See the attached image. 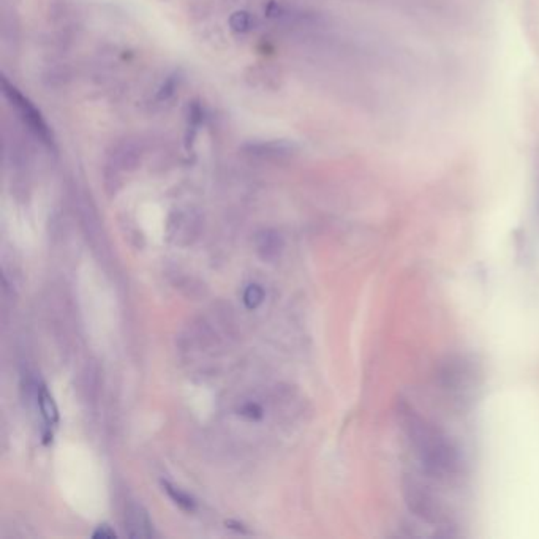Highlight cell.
I'll list each match as a JSON object with an SVG mask.
<instances>
[{"label":"cell","instance_id":"obj_13","mask_svg":"<svg viewBox=\"0 0 539 539\" xmlns=\"http://www.w3.org/2000/svg\"><path fill=\"white\" fill-rule=\"evenodd\" d=\"M201 115H202V111L200 108L198 103H193L190 106V114H188V129H187V141L185 143H191L195 139V135L196 131H198L200 125H201Z\"/></svg>","mask_w":539,"mask_h":539},{"label":"cell","instance_id":"obj_6","mask_svg":"<svg viewBox=\"0 0 539 539\" xmlns=\"http://www.w3.org/2000/svg\"><path fill=\"white\" fill-rule=\"evenodd\" d=\"M255 247L264 261H275L280 258L285 243H283V237L278 231L268 228L258 231L255 236Z\"/></svg>","mask_w":539,"mask_h":539},{"label":"cell","instance_id":"obj_1","mask_svg":"<svg viewBox=\"0 0 539 539\" xmlns=\"http://www.w3.org/2000/svg\"><path fill=\"white\" fill-rule=\"evenodd\" d=\"M399 416L415 454L428 473L440 479L454 478L460 473L459 449L442 428L416 413L408 405L399 408Z\"/></svg>","mask_w":539,"mask_h":539},{"label":"cell","instance_id":"obj_16","mask_svg":"<svg viewBox=\"0 0 539 539\" xmlns=\"http://www.w3.org/2000/svg\"><path fill=\"white\" fill-rule=\"evenodd\" d=\"M241 415L248 417V419H261L263 417V410L258 403L248 402L241 408Z\"/></svg>","mask_w":539,"mask_h":539},{"label":"cell","instance_id":"obj_15","mask_svg":"<svg viewBox=\"0 0 539 539\" xmlns=\"http://www.w3.org/2000/svg\"><path fill=\"white\" fill-rule=\"evenodd\" d=\"M176 89H177V81H176V78L172 77V78L168 79L163 86H161V89L159 90V95H156V100L166 102L168 98L174 94V90Z\"/></svg>","mask_w":539,"mask_h":539},{"label":"cell","instance_id":"obj_5","mask_svg":"<svg viewBox=\"0 0 539 539\" xmlns=\"http://www.w3.org/2000/svg\"><path fill=\"white\" fill-rule=\"evenodd\" d=\"M125 530L130 538H152L154 525L141 504L131 503L125 509Z\"/></svg>","mask_w":539,"mask_h":539},{"label":"cell","instance_id":"obj_12","mask_svg":"<svg viewBox=\"0 0 539 539\" xmlns=\"http://www.w3.org/2000/svg\"><path fill=\"white\" fill-rule=\"evenodd\" d=\"M230 26H231V31L246 33L248 31H252L253 19H252V16L247 13V11H237V13L231 16Z\"/></svg>","mask_w":539,"mask_h":539},{"label":"cell","instance_id":"obj_8","mask_svg":"<svg viewBox=\"0 0 539 539\" xmlns=\"http://www.w3.org/2000/svg\"><path fill=\"white\" fill-rule=\"evenodd\" d=\"M296 146L289 141L283 139H274V141H258L250 143L246 146L247 154L255 156H263V159H283L294 152Z\"/></svg>","mask_w":539,"mask_h":539},{"label":"cell","instance_id":"obj_7","mask_svg":"<svg viewBox=\"0 0 539 539\" xmlns=\"http://www.w3.org/2000/svg\"><path fill=\"white\" fill-rule=\"evenodd\" d=\"M138 144L133 141H122L114 149V152L109 156L108 168H111L113 174L130 171L131 168H135L138 161Z\"/></svg>","mask_w":539,"mask_h":539},{"label":"cell","instance_id":"obj_3","mask_svg":"<svg viewBox=\"0 0 539 539\" xmlns=\"http://www.w3.org/2000/svg\"><path fill=\"white\" fill-rule=\"evenodd\" d=\"M405 492H407V503L417 515L432 524H443L444 514L442 506L433 500L431 494H426V490H422L419 484L411 483L405 485Z\"/></svg>","mask_w":539,"mask_h":539},{"label":"cell","instance_id":"obj_10","mask_svg":"<svg viewBox=\"0 0 539 539\" xmlns=\"http://www.w3.org/2000/svg\"><path fill=\"white\" fill-rule=\"evenodd\" d=\"M163 487H165V490L168 492V495L172 498L174 503L179 504V506H181L182 509H185V511H195L193 498L188 497L181 489H177V487L171 485L170 483H163Z\"/></svg>","mask_w":539,"mask_h":539},{"label":"cell","instance_id":"obj_4","mask_svg":"<svg viewBox=\"0 0 539 539\" xmlns=\"http://www.w3.org/2000/svg\"><path fill=\"white\" fill-rule=\"evenodd\" d=\"M473 375H476V370L467 361L459 359L456 367H451L443 373L444 389H448L452 396H457V399H462L463 402L473 391Z\"/></svg>","mask_w":539,"mask_h":539},{"label":"cell","instance_id":"obj_2","mask_svg":"<svg viewBox=\"0 0 539 539\" xmlns=\"http://www.w3.org/2000/svg\"><path fill=\"white\" fill-rule=\"evenodd\" d=\"M2 89L5 98L15 108V111L19 115V119L27 127L29 131L48 149H56L54 133L49 129V125L46 124L42 113L35 108V104L27 97L22 95L13 84H10L5 77L2 78Z\"/></svg>","mask_w":539,"mask_h":539},{"label":"cell","instance_id":"obj_11","mask_svg":"<svg viewBox=\"0 0 539 539\" xmlns=\"http://www.w3.org/2000/svg\"><path fill=\"white\" fill-rule=\"evenodd\" d=\"M263 300H264V289L259 285H257V283L248 285L246 288V291H243V304H246L247 309L250 310L258 309V307L263 304Z\"/></svg>","mask_w":539,"mask_h":539},{"label":"cell","instance_id":"obj_14","mask_svg":"<svg viewBox=\"0 0 539 539\" xmlns=\"http://www.w3.org/2000/svg\"><path fill=\"white\" fill-rule=\"evenodd\" d=\"M174 226H176V230H174V233H171V236L176 237V242L179 243H181V237H190V234H193V231H191V226L193 225H191L187 216H179Z\"/></svg>","mask_w":539,"mask_h":539},{"label":"cell","instance_id":"obj_17","mask_svg":"<svg viewBox=\"0 0 539 539\" xmlns=\"http://www.w3.org/2000/svg\"><path fill=\"white\" fill-rule=\"evenodd\" d=\"M94 538H106V539H113L115 538V531L109 529L108 525H100L98 529L94 531V535H92Z\"/></svg>","mask_w":539,"mask_h":539},{"label":"cell","instance_id":"obj_9","mask_svg":"<svg viewBox=\"0 0 539 539\" xmlns=\"http://www.w3.org/2000/svg\"><path fill=\"white\" fill-rule=\"evenodd\" d=\"M38 405L45 421L48 422L49 426H54L59 422V408H57L54 399H52L49 391L46 389L45 386L38 392Z\"/></svg>","mask_w":539,"mask_h":539}]
</instances>
